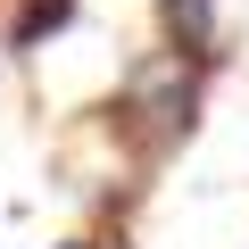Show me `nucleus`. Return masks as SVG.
<instances>
[{
	"mask_svg": "<svg viewBox=\"0 0 249 249\" xmlns=\"http://www.w3.org/2000/svg\"><path fill=\"white\" fill-rule=\"evenodd\" d=\"M124 116H133V133L150 150H175L191 133V116H199V67H191V50H158V58H142L124 75Z\"/></svg>",
	"mask_w": 249,
	"mask_h": 249,
	"instance_id": "f257e3e1",
	"label": "nucleus"
},
{
	"mask_svg": "<svg viewBox=\"0 0 249 249\" xmlns=\"http://www.w3.org/2000/svg\"><path fill=\"white\" fill-rule=\"evenodd\" d=\"M158 25H166V42H175V50H191V58H199V50L216 42V0H158Z\"/></svg>",
	"mask_w": 249,
	"mask_h": 249,
	"instance_id": "f03ea898",
	"label": "nucleus"
},
{
	"mask_svg": "<svg viewBox=\"0 0 249 249\" xmlns=\"http://www.w3.org/2000/svg\"><path fill=\"white\" fill-rule=\"evenodd\" d=\"M67 17H75V0H25L9 25V50H42V34H58Z\"/></svg>",
	"mask_w": 249,
	"mask_h": 249,
	"instance_id": "7ed1b4c3",
	"label": "nucleus"
},
{
	"mask_svg": "<svg viewBox=\"0 0 249 249\" xmlns=\"http://www.w3.org/2000/svg\"><path fill=\"white\" fill-rule=\"evenodd\" d=\"M58 249H83V241H58Z\"/></svg>",
	"mask_w": 249,
	"mask_h": 249,
	"instance_id": "20e7f679",
	"label": "nucleus"
},
{
	"mask_svg": "<svg viewBox=\"0 0 249 249\" xmlns=\"http://www.w3.org/2000/svg\"><path fill=\"white\" fill-rule=\"evenodd\" d=\"M116 249H124V241H116Z\"/></svg>",
	"mask_w": 249,
	"mask_h": 249,
	"instance_id": "39448f33",
	"label": "nucleus"
}]
</instances>
